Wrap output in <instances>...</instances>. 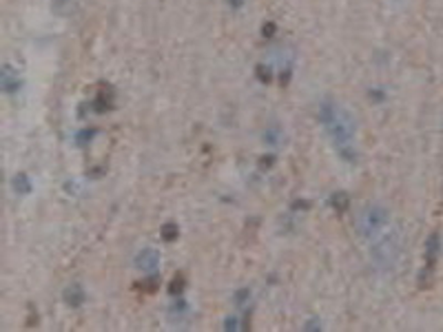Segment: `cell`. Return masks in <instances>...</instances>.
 <instances>
[{"label":"cell","mask_w":443,"mask_h":332,"mask_svg":"<svg viewBox=\"0 0 443 332\" xmlns=\"http://www.w3.org/2000/svg\"><path fill=\"white\" fill-rule=\"evenodd\" d=\"M332 206L337 208V211H346V206H348V195H346V193H334V195H332Z\"/></svg>","instance_id":"9"},{"label":"cell","mask_w":443,"mask_h":332,"mask_svg":"<svg viewBox=\"0 0 443 332\" xmlns=\"http://www.w3.org/2000/svg\"><path fill=\"white\" fill-rule=\"evenodd\" d=\"M160 235H162V239H164V242H175V239H178V235H180L178 224H173V222L164 224V226H162V231H160Z\"/></svg>","instance_id":"8"},{"label":"cell","mask_w":443,"mask_h":332,"mask_svg":"<svg viewBox=\"0 0 443 332\" xmlns=\"http://www.w3.org/2000/svg\"><path fill=\"white\" fill-rule=\"evenodd\" d=\"M374 246L372 250H370V255H372L374 264L379 266V268H392V266H396V262H399V255H401V235L399 233H388V235H381L379 239H374Z\"/></svg>","instance_id":"3"},{"label":"cell","mask_w":443,"mask_h":332,"mask_svg":"<svg viewBox=\"0 0 443 332\" xmlns=\"http://www.w3.org/2000/svg\"><path fill=\"white\" fill-rule=\"evenodd\" d=\"M317 117L326 135L330 137V144L337 151V155L350 164L357 162V120L352 117V113L339 102L324 100L319 104Z\"/></svg>","instance_id":"1"},{"label":"cell","mask_w":443,"mask_h":332,"mask_svg":"<svg viewBox=\"0 0 443 332\" xmlns=\"http://www.w3.org/2000/svg\"><path fill=\"white\" fill-rule=\"evenodd\" d=\"M182 290H184V279H182V277H175V279H173V286H171V295L182 293Z\"/></svg>","instance_id":"10"},{"label":"cell","mask_w":443,"mask_h":332,"mask_svg":"<svg viewBox=\"0 0 443 332\" xmlns=\"http://www.w3.org/2000/svg\"><path fill=\"white\" fill-rule=\"evenodd\" d=\"M14 188H16L18 195H29L32 193V182H29V177L24 173H20V175L14 177Z\"/></svg>","instance_id":"7"},{"label":"cell","mask_w":443,"mask_h":332,"mask_svg":"<svg viewBox=\"0 0 443 332\" xmlns=\"http://www.w3.org/2000/svg\"><path fill=\"white\" fill-rule=\"evenodd\" d=\"M224 330H240V324H238V317H228L224 324Z\"/></svg>","instance_id":"11"},{"label":"cell","mask_w":443,"mask_h":332,"mask_svg":"<svg viewBox=\"0 0 443 332\" xmlns=\"http://www.w3.org/2000/svg\"><path fill=\"white\" fill-rule=\"evenodd\" d=\"M228 4H230V7H235V9H240L242 4H244V0H228Z\"/></svg>","instance_id":"13"},{"label":"cell","mask_w":443,"mask_h":332,"mask_svg":"<svg viewBox=\"0 0 443 332\" xmlns=\"http://www.w3.org/2000/svg\"><path fill=\"white\" fill-rule=\"evenodd\" d=\"M62 299H64L69 306H74V308H78V306H82V301L86 299L84 288H82L80 284H71V286H66V288H64V293H62Z\"/></svg>","instance_id":"5"},{"label":"cell","mask_w":443,"mask_h":332,"mask_svg":"<svg viewBox=\"0 0 443 332\" xmlns=\"http://www.w3.org/2000/svg\"><path fill=\"white\" fill-rule=\"evenodd\" d=\"M136 266L140 270H144V273H153L160 266V253L156 248H142L136 255Z\"/></svg>","instance_id":"4"},{"label":"cell","mask_w":443,"mask_h":332,"mask_svg":"<svg viewBox=\"0 0 443 332\" xmlns=\"http://www.w3.org/2000/svg\"><path fill=\"white\" fill-rule=\"evenodd\" d=\"M0 82H2V89L7 93H14V91L20 89V80H18V73H14V69L9 64H4L2 69V75H0Z\"/></svg>","instance_id":"6"},{"label":"cell","mask_w":443,"mask_h":332,"mask_svg":"<svg viewBox=\"0 0 443 332\" xmlns=\"http://www.w3.org/2000/svg\"><path fill=\"white\" fill-rule=\"evenodd\" d=\"M390 226V211L384 204H368L359 211L357 215V228L359 235L366 237L368 242H374L381 235L388 231Z\"/></svg>","instance_id":"2"},{"label":"cell","mask_w":443,"mask_h":332,"mask_svg":"<svg viewBox=\"0 0 443 332\" xmlns=\"http://www.w3.org/2000/svg\"><path fill=\"white\" fill-rule=\"evenodd\" d=\"M246 297H250V293H248V288H244V290H240L238 295H235V304H244V299Z\"/></svg>","instance_id":"12"}]
</instances>
